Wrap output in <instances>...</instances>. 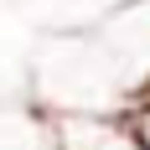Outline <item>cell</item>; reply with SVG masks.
<instances>
[{"mask_svg":"<svg viewBox=\"0 0 150 150\" xmlns=\"http://www.w3.org/2000/svg\"><path fill=\"white\" fill-rule=\"evenodd\" d=\"M47 150H145L124 114H47Z\"/></svg>","mask_w":150,"mask_h":150,"instance_id":"6da1fadb","label":"cell"},{"mask_svg":"<svg viewBox=\"0 0 150 150\" xmlns=\"http://www.w3.org/2000/svg\"><path fill=\"white\" fill-rule=\"evenodd\" d=\"M124 119H129V129H135V135H140V145L150 150V104H135V109H129V114H124Z\"/></svg>","mask_w":150,"mask_h":150,"instance_id":"7a4b0ae2","label":"cell"}]
</instances>
